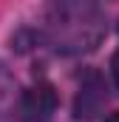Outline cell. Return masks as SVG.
Returning a JSON list of instances; mask_svg holds the SVG:
<instances>
[{
  "instance_id": "6da1fadb",
  "label": "cell",
  "mask_w": 119,
  "mask_h": 122,
  "mask_svg": "<svg viewBox=\"0 0 119 122\" xmlns=\"http://www.w3.org/2000/svg\"><path fill=\"white\" fill-rule=\"evenodd\" d=\"M105 14L96 0H51L45 9L43 34L60 54H88L105 37Z\"/></svg>"
},
{
  "instance_id": "7a4b0ae2",
  "label": "cell",
  "mask_w": 119,
  "mask_h": 122,
  "mask_svg": "<svg viewBox=\"0 0 119 122\" xmlns=\"http://www.w3.org/2000/svg\"><path fill=\"white\" fill-rule=\"evenodd\" d=\"M57 111V94L48 82H37L20 97V122H51Z\"/></svg>"
},
{
  "instance_id": "3957f363",
  "label": "cell",
  "mask_w": 119,
  "mask_h": 122,
  "mask_svg": "<svg viewBox=\"0 0 119 122\" xmlns=\"http://www.w3.org/2000/svg\"><path fill=\"white\" fill-rule=\"evenodd\" d=\"M105 91L108 88H105L102 77L96 71H88L82 77V82H79V94H77V102H74V117L77 119H94L102 111V105L108 102Z\"/></svg>"
},
{
  "instance_id": "277c9868",
  "label": "cell",
  "mask_w": 119,
  "mask_h": 122,
  "mask_svg": "<svg viewBox=\"0 0 119 122\" xmlns=\"http://www.w3.org/2000/svg\"><path fill=\"white\" fill-rule=\"evenodd\" d=\"M14 91H17L14 80L3 68V62H0V122H11V117L20 111V102H17V94Z\"/></svg>"
},
{
  "instance_id": "5b68a950",
  "label": "cell",
  "mask_w": 119,
  "mask_h": 122,
  "mask_svg": "<svg viewBox=\"0 0 119 122\" xmlns=\"http://www.w3.org/2000/svg\"><path fill=\"white\" fill-rule=\"evenodd\" d=\"M111 68H114V80H116V85H119V51L114 54V62H111Z\"/></svg>"
},
{
  "instance_id": "8992f818",
  "label": "cell",
  "mask_w": 119,
  "mask_h": 122,
  "mask_svg": "<svg viewBox=\"0 0 119 122\" xmlns=\"http://www.w3.org/2000/svg\"><path fill=\"white\" fill-rule=\"evenodd\" d=\"M105 122H119V111H116V114H111V117H108Z\"/></svg>"
}]
</instances>
